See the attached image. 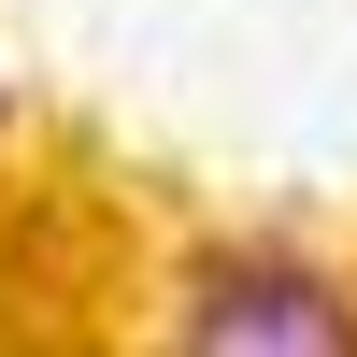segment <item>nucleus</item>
Instances as JSON below:
<instances>
[{
    "label": "nucleus",
    "instance_id": "1",
    "mask_svg": "<svg viewBox=\"0 0 357 357\" xmlns=\"http://www.w3.org/2000/svg\"><path fill=\"white\" fill-rule=\"evenodd\" d=\"M158 357H357V301L314 257H200Z\"/></svg>",
    "mask_w": 357,
    "mask_h": 357
}]
</instances>
